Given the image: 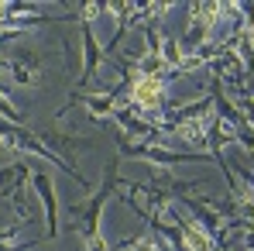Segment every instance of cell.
I'll return each instance as SVG.
<instances>
[{
    "mask_svg": "<svg viewBox=\"0 0 254 251\" xmlns=\"http://www.w3.org/2000/svg\"><path fill=\"white\" fill-rule=\"evenodd\" d=\"M79 31H83V76H79L76 93H89V86L96 80V69H100V62H103V52H100V42H96V35H93V24L79 21Z\"/></svg>",
    "mask_w": 254,
    "mask_h": 251,
    "instance_id": "obj_8",
    "label": "cell"
},
{
    "mask_svg": "<svg viewBox=\"0 0 254 251\" xmlns=\"http://www.w3.org/2000/svg\"><path fill=\"white\" fill-rule=\"evenodd\" d=\"M31 172H35V168L28 166L21 155H17L14 162L0 166V203L10 200L24 217H31V210H28V182H31Z\"/></svg>",
    "mask_w": 254,
    "mask_h": 251,
    "instance_id": "obj_4",
    "label": "cell"
},
{
    "mask_svg": "<svg viewBox=\"0 0 254 251\" xmlns=\"http://www.w3.org/2000/svg\"><path fill=\"white\" fill-rule=\"evenodd\" d=\"M158 241H162V238H158L155 231H144V234H137V238H130V241H121V248L124 251H162Z\"/></svg>",
    "mask_w": 254,
    "mask_h": 251,
    "instance_id": "obj_10",
    "label": "cell"
},
{
    "mask_svg": "<svg viewBox=\"0 0 254 251\" xmlns=\"http://www.w3.org/2000/svg\"><path fill=\"white\" fill-rule=\"evenodd\" d=\"M38 134V141H42L48 152H55L62 162H69V159H79L83 152H93L96 148V138H86V134H69V131H59V127H45V131H35Z\"/></svg>",
    "mask_w": 254,
    "mask_h": 251,
    "instance_id": "obj_5",
    "label": "cell"
},
{
    "mask_svg": "<svg viewBox=\"0 0 254 251\" xmlns=\"http://www.w3.org/2000/svg\"><path fill=\"white\" fill-rule=\"evenodd\" d=\"M175 80V73L169 76H130L127 96L121 100V107H130L134 114L148 117V121H162L169 110V86Z\"/></svg>",
    "mask_w": 254,
    "mask_h": 251,
    "instance_id": "obj_2",
    "label": "cell"
},
{
    "mask_svg": "<svg viewBox=\"0 0 254 251\" xmlns=\"http://www.w3.org/2000/svg\"><path fill=\"white\" fill-rule=\"evenodd\" d=\"M241 31H244V38H248V42L254 45V21H248V24H244V28H241Z\"/></svg>",
    "mask_w": 254,
    "mask_h": 251,
    "instance_id": "obj_13",
    "label": "cell"
},
{
    "mask_svg": "<svg viewBox=\"0 0 254 251\" xmlns=\"http://www.w3.org/2000/svg\"><path fill=\"white\" fill-rule=\"evenodd\" d=\"M162 59H165V66H169V73H175V76H179V66H182V48H179V42H175V38H165V35H162Z\"/></svg>",
    "mask_w": 254,
    "mask_h": 251,
    "instance_id": "obj_11",
    "label": "cell"
},
{
    "mask_svg": "<svg viewBox=\"0 0 254 251\" xmlns=\"http://www.w3.org/2000/svg\"><path fill=\"white\" fill-rule=\"evenodd\" d=\"M0 69L10 76L14 86H42V55L28 45H7L0 52Z\"/></svg>",
    "mask_w": 254,
    "mask_h": 251,
    "instance_id": "obj_3",
    "label": "cell"
},
{
    "mask_svg": "<svg viewBox=\"0 0 254 251\" xmlns=\"http://www.w3.org/2000/svg\"><path fill=\"white\" fill-rule=\"evenodd\" d=\"M210 124H213V110H206V114H196V117H182V121H175L165 134L179 138V141L189 145L196 155H203V152L210 148Z\"/></svg>",
    "mask_w": 254,
    "mask_h": 251,
    "instance_id": "obj_6",
    "label": "cell"
},
{
    "mask_svg": "<svg viewBox=\"0 0 254 251\" xmlns=\"http://www.w3.org/2000/svg\"><path fill=\"white\" fill-rule=\"evenodd\" d=\"M179 234H182V248L186 251H216L213 234L196 220V217H179Z\"/></svg>",
    "mask_w": 254,
    "mask_h": 251,
    "instance_id": "obj_9",
    "label": "cell"
},
{
    "mask_svg": "<svg viewBox=\"0 0 254 251\" xmlns=\"http://www.w3.org/2000/svg\"><path fill=\"white\" fill-rule=\"evenodd\" d=\"M117 162H121V159H110V162H107V172H103L100 189H96L86 203L69 207V224H65V227L83 234L86 251H110V245H107V241H103V234H100V217H103L107 200H110V196H117V186H121V179H117Z\"/></svg>",
    "mask_w": 254,
    "mask_h": 251,
    "instance_id": "obj_1",
    "label": "cell"
},
{
    "mask_svg": "<svg viewBox=\"0 0 254 251\" xmlns=\"http://www.w3.org/2000/svg\"><path fill=\"white\" fill-rule=\"evenodd\" d=\"M244 96H251V100H254V76L248 80V86H244Z\"/></svg>",
    "mask_w": 254,
    "mask_h": 251,
    "instance_id": "obj_14",
    "label": "cell"
},
{
    "mask_svg": "<svg viewBox=\"0 0 254 251\" xmlns=\"http://www.w3.org/2000/svg\"><path fill=\"white\" fill-rule=\"evenodd\" d=\"M0 121H7V124H24V114H21L17 107H10L7 93H0Z\"/></svg>",
    "mask_w": 254,
    "mask_h": 251,
    "instance_id": "obj_12",
    "label": "cell"
},
{
    "mask_svg": "<svg viewBox=\"0 0 254 251\" xmlns=\"http://www.w3.org/2000/svg\"><path fill=\"white\" fill-rule=\"evenodd\" d=\"M3 155H10V148H7V145H3V138H0V159H3Z\"/></svg>",
    "mask_w": 254,
    "mask_h": 251,
    "instance_id": "obj_15",
    "label": "cell"
},
{
    "mask_svg": "<svg viewBox=\"0 0 254 251\" xmlns=\"http://www.w3.org/2000/svg\"><path fill=\"white\" fill-rule=\"evenodd\" d=\"M31 186H35V193H38V200H42V210H45V241H55L59 238V231H62V224H59V196H55V182H52V175H48V168H35L31 172Z\"/></svg>",
    "mask_w": 254,
    "mask_h": 251,
    "instance_id": "obj_7",
    "label": "cell"
}]
</instances>
